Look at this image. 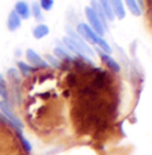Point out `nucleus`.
<instances>
[{"label":"nucleus","instance_id":"nucleus-1","mask_svg":"<svg viewBox=\"0 0 152 155\" xmlns=\"http://www.w3.org/2000/svg\"><path fill=\"white\" fill-rule=\"evenodd\" d=\"M85 14H86V18H88L89 23L92 25V30H93L94 32L98 35V37H102L104 32H105V28L102 27V25H101L100 19H98V16L96 15V12L93 11V8L92 7H85Z\"/></svg>","mask_w":152,"mask_h":155},{"label":"nucleus","instance_id":"nucleus-2","mask_svg":"<svg viewBox=\"0 0 152 155\" xmlns=\"http://www.w3.org/2000/svg\"><path fill=\"white\" fill-rule=\"evenodd\" d=\"M0 109H2L3 115H4L5 117L10 120V123L12 124L14 127H16L18 130H20V128L23 127L22 121H20L19 119L15 116V113L12 112V109H11V105H10V103H8V100H2V101H0Z\"/></svg>","mask_w":152,"mask_h":155},{"label":"nucleus","instance_id":"nucleus-3","mask_svg":"<svg viewBox=\"0 0 152 155\" xmlns=\"http://www.w3.org/2000/svg\"><path fill=\"white\" fill-rule=\"evenodd\" d=\"M26 57H27V61L30 62V65H32V68H47V65H49L44 59L40 58L37 51H34L32 49H27Z\"/></svg>","mask_w":152,"mask_h":155},{"label":"nucleus","instance_id":"nucleus-4","mask_svg":"<svg viewBox=\"0 0 152 155\" xmlns=\"http://www.w3.org/2000/svg\"><path fill=\"white\" fill-rule=\"evenodd\" d=\"M77 30H78L79 34L85 38V41H88V42H90V43H96L97 34L90 27H89L86 23H79L78 27H77Z\"/></svg>","mask_w":152,"mask_h":155},{"label":"nucleus","instance_id":"nucleus-5","mask_svg":"<svg viewBox=\"0 0 152 155\" xmlns=\"http://www.w3.org/2000/svg\"><path fill=\"white\" fill-rule=\"evenodd\" d=\"M97 51H98V55H100L101 59H102V62H104V64H105L106 66H108L112 71H115V73H118V71H120V65H118L111 55L106 54V53H104V51H101L100 49H97Z\"/></svg>","mask_w":152,"mask_h":155},{"label":"nucleus","instance_id":"nucleus-6","mask_svg":"<svg viewBox=\"0 0 152 155\" xmlns=\"http://www.w3.org/2000/svg\"><path fill=\"white\" fill-rule=\"evenodd\" d=\"M14 11L19 15L20 19H28L30 14H31L27 2H24V0H19V2L15 4V10Z\"/></svg>","mask_w":152,"mask_h":155},{"label":"nucleus","instance_id":"nucleus-7","mask_svg":"<svg viewBox=\"0 0 152 155\" xmlns=\"http://www.w3.org/2000/svg\"><path fill=\"white\" fill-rule=\"evenodd\" d=\"M67 31H69V35H70L69 38H70V39H73L74 42H76L77 45H78L79 47H81V49L83 50V53H85V55H88V54H89V55H94V51H93V50H92L90 47L88 46V43H85V42H83V41H82L81 38L78 37V35L76 34V32H73L70 28H67Z\"/></svg>","mask_w":152,"mask_h":155},{"label":"nucleus","instance_id":"nucleus-8","mask_svg":"<svg viewBox=\"0 0 152 155\" xmlns=\"http://www.w3.org/2000/svg\"><path fill=\"white\" fill-rule=\"evenodd\" d=\"M20 23H22V19H20L19 15L12 10L10 14H8V19H7L8 30H10V31H15V30H18L20 27Z\"/></svg>","mask_w":152,"mask_h":155},{"label":"nucleus","instance_id":"nucleus-9","mask_svg":"<svg viewBox=\"0 0 152 155\" xmlns=\"http://www.w3.org/2000/svg\"><path fill=\"white\" fill-rule=\"evenodd\" d=\"M90 7L93 8V11L96 12V15L98 16V19H100V22H101V25H102V27L106 28V15H105V12H104L102 7L100 5V3H98V0H93V2H92V5H90Z\"/></svg>","mask_w":152,"mask_h":155},{"label":"nucleus","instance_id":"nucleus-10","mask_svg":"<svg viewBox=\"0 0 152 155\" xmlns=\"http://www.w3.org/2000/svg\"><path fill=\"white\" fill-rule=\"evenodd\" d=\"M113 14L117 15L118 19H124L125 18V8L123 4V0H111Z\"/></svg>","mask_w":152,"mask_h":155},{"label":"nucleus","instance_id":"nucleus-11","mask_svg":"<svg viewBox=\"0 0 152 155\" xmlns=\"http://www.w3.org/2000/svg\"><path fill=\"white\" fill-rule=\"evenodd\" d=\"M63 43L66 45V46L69 47V49H70L73 53H76V54H78V55H81V57H86L85 53H83V50H82L81 47H79L76 42H74L73 39H70L69 37H65V38H63Z\"/></svg>","mask_w":152,"mask_h":155},{"label":"nucleus","instance_id":"nucleus-12","mask_svg":"<svg viewBox=\"0 0 152 155\" xmlns=\"http://www.w3.org/2000/svg\"><path fill=\"white\" fill-rule=\"evenodd\" d=\"M49 32H50V30L46 25H38L37 27L32 30V35H34V38H37V39L44 38L46 35H49Z\"/></svg>","mask_w":152,"mask_h":155},{"label":"nucleus","instance_id":"nucleus-13","mask_svg":"<svg viewBox=\"0 0 152 155\" xmlns=\"http://www.w3.org/2000/svg\"><path fill=\"white\" fill-rule=\"evenodd\" d=\"M100 5L102 7L104 12H105L106 18L109 20H113L115 19V14H113V10H112V4H111V0H98Z\"/></svg>","mask_w":152,"mask_h":155},{"label":"nucleus","instance_id":"nucleus-14","mask_svg":"<svg viewBox=\"0 0 152 155\" xmlns=\"http://www.w3.org/2000/svg\"><path fill=\"white\" fill-rule=\"evenodd\" d=\"M106 84V78H105V74L102 73V71H100V73H97L96 78H94L93 81V85L96 86V88H104Z\"/></svg>","mask_w":152,"mask_h":155},{"label":"nucleus","instance_id":"nucleus-15","mask_svg":"<svg viewBox=\"0 0 152 155\" xmlns=\"http://www.w3.org/2000/svg\"><path fill=\"white\" fill-rule=\"evenodd\" d=\"M125 4H127V7L131 10V12L133 15H136V16H139L140 15V8L137 7V3H136V0H124Z\"/></svg>","mask_w":152,"mask_h":155},{"label":"nucleus","instance_id":"nucleus-16","mask_svg":"<svg viewBox=\"0 0 152 155\" xmlns=\"http://www.w3.org/2000/svg\"><path fill=\"white\" fill-rule=\"evenodd\" d=\"M31 12L37 20H42V8L38 2H34L31 5Z\"/></svg>","mask_w":152,"mask_h":155},{"label":"nucleus","instance_id":"nucleus-17","mask_svg":"<svg viewBox=\"0 0 152 155\" xmlns=\"http://www.w3.org/2000/svg\"><path fill=\"white\" fill-rule=\"evenodd\" d=\"M96 43H97L98 46L101 47V49L104 50V51L106 53V54H111V53H112L111 46H109V45L106 43V41H105V39H102V38H101V37H98V35H97V38H96Z\"/></svg>","mask_w":152,"mask_h":155},{"label":"nucleus","instance_id":"nucleus-18","mask_svg":"<svg viewBox=\"0 0 152 155\" xmlns=\"http://www.w3.org/2000/svg\"><path fill=\"white\" fill-rule=\"evenodd\" d=\"M18 68H19L20 71H22L23 76H28V74L31 73L32 70H34V68L30 66V65H27L26 62H23V61H19V62H18Z\"/></svg>","mask_w":152,"mask_h":155},{"label":"nucleus","instance_id":"nucleus-19","mask_svg":"<svg viewBox=\"0 0 152 155\" xmlns=\"http://www.w3.org/2000/svg\"><path fill=\"white\" fill-rule=\"evenodd\" d=\"M18 135H19L20 144L23 146V148H24V151H26V153H27V154H30V153H31V150H32V147H31V144H30V142H28L27 139L24 138V136L22 135V132H20V131H19V132H18Z\"/></svg>","mask_w":152,"mask_h":155},{"label":"nucleus","instance_id":"nucleus-20","mask_svg":"<svg viewBox=\"0 0 152 155\" xmlns=\"http://www.w3.org/2000/svg\"><path fill=\"white\" fill-rule=\"evenodd\" d=\"M0 96L3 97V100H8L7 85H5V82H4V80H3L2 74H0Z\"/></svg>","mask_w":152,"mask_h":155},{"label":"nucleus","instance_id":"nucleus-21","mask_svg":"<svg viewBox=\"0 0 152 155\" xmlns=\"http://www.w3.org/2000/svg\"><path fill=\"white\" fill-rule=\"evenodd\" d=\"M53 4H54V0H40L39 2V5L42 10L44 11H50L53 8Z\"/></svg>","mask_w":152,"mask_h":155},{"label":"nucleus","instance_id":"nucleus-22","mask_svg":"<svg viewBox=\"0 0 152 155\" xmlns=\"http://www.w3.org/2000/svg\"><path fill=\"white\" fill-rule=\"evenodd\" d=\"M54 54L58 57V58H61V59H70L69 55L66 54V51H65V50H62V49H59V47L54 49Z\"/></svg>","mask_w":152,"mask_h":155},{"label":"nucleus","instance_id":"nucleus-23","mask_svg":"<svg viewBox=\"0 0 152 155\" xmlns=\"http://www.w3.org/2000/svg\"><path fill=\"white\" fill-rule=\"evenodd\" d=\"M44 58L47 59V62H50V65H51V66L58 68L59 65H61V64H59V59L55 58V57H53V55H49V54H47V55H44Z\"/></svg>","mask_w":152,"mask_h":155}]
</instances>
